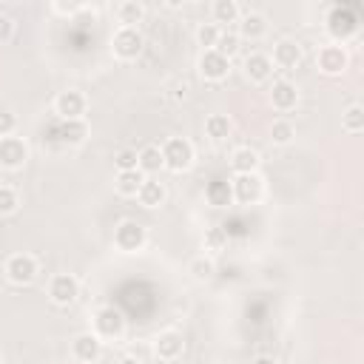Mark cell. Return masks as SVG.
Returning a JSON list of instances; mask_svg holds the SVG:
<instances>
[{"label":"cell","instance_id":"obj_7","mask_svg":"<svg viewBox=\"0 0 364 364\" xmlns=\"http://www.w3.org/2000/svg\"><path fill=\"white\" fill-rule=\"evenodd\" d=\"M28 159V145L20 139V136H0V165L9 168V171H17L23 168Z\"/></svg>","mask_w":364,"mask_h":364},{"label":"cell","instance_id":"obj_31","mask_svg":"<svg viewBox=\"0 0 364 364\" xmlns=\"http://www.w3.org/2000/svg\"><path fill=\"white\" fill-rule=\"evenodd\" d=\"M293 136H296V128H293L287 119H276V122H273V128H270V139H273L276 145H287Z\"/></svg>","mask_w":364,"mask_h":364},{"label":"cell","instance_id":"obj_23","mask_svg":"<svg viewBox=\"0 0 364 364\" xmlns=\"http://www.w3.org/2000/svg\"><path fill=\"white\" fill-rule=\"evenodd\" d=\"M230 168L236 173H256L259 168V154L253 148H236L233 156H230Z\"/></svg>","mask_w":364,"mask_h":364},{"label":"cell","instance_id":"obj_32","mask_svg":"<svg viewBox=\"0 0 364 364\" xmlns=\"http://www.w3.org/2000/svg\"><path fill=\"white\" fill-rule=\"evenodd\" d=\"M17 205H20L17 191H11V188L0 185V216H11V213L17 210Z\"/></svg>","mask_w":364,"mask_h":364},{"label":"cell","instance_id":"obj_21","mask_svg":"<svg viewBox=\"0 0 364 364\" xmlns=\"http://www.w3.org/2000/svg\"><path fill=\"white\" fill-rule=\"evenodd\" d=\"M136 168H139L142 173H156L159 168H165L159 145H145L142 151H136Z\"/></svg>","mask_w":364,"mask_h":364},{"label":"cell","instance_id":"obj_8","mask_svg":"<svg viewBox=\"0 0 364 364\" xmlns=\"http://www.w3.org/2000/svg\"><path fill=\"white\" fill-rule=\"evenodd\" d=\"M114 245H117L119 250H125V253L139 250V247L145 245V228H142L139 222H131V219L119 222L117 230H114Z\"/></svg>","mask_w":364,"mask_h":364},{"label":"cell","instance_id":"obj_5","mask_svg":"<svg viewBox=\"0 0 364 364\" xmlns=\"http://www.w3.org/2000/svg\"><path fill=\"white\" fill-rule=\"evenodd\" d=\"M142 43H145V40H142L139 28H117L114 37H111V48H114V54H117L119 60H134V57H139Z\"/></svg>","mask_w":364,"mask_h":364},{"label":"cell","instance_id":"obj_30","mask_svg":"<svg viewBox=\"0 0 364 364\" xmlns=\"http://www.w3.org/2000/svg\"><path fill=\"white\" fill-rule=\"evenodd\" d=\"M216 51L230 60V57L239 51V34H236V31H222L219 40H216Z\"/></svg>","mask_w":364,"mask_h":364},{"label":"cell","instance_id":"obj_34","mask_svg":"<svg viewBox=\"0 0 364 364\" xmlns=\"http://www.w3.org/2000/svg\"><path fill=\"white\" fill-rule=\"evenodd\" d=\"M17 128V117L11 111H0V136H11Z\"/></svg>","mask_w":364,"mask_h":364},{"label":"cell","instance_id":"obj_26","mask_svg":"<svg viewBox=\"0 0 364 364\" xmlns=\"http://www.w3.org/2000/svg\"><path fill=\"white\" fill-rule=\"evenodd\" d=\"M205 134H208L210 139H225V136L230 134V119H228L225 114H210V117L205 119Z\"/></svg>","mask_w":364,"mask_h":364},{"label":"cell","instance_id":"obj_15","mask_svg":"<svg viewBox=\"0 0 364 364\" xmlns=\"http://www.w3.org/2000/svg\"><path fill=\"white\" fill-rule=\"evenodd\" d=\"M279 68H296L301 63V46L296 40H279L273 46V60Z\"/></svg>","mask_w":364,"mask_h":364},{"label":"cell","instance_id":"obj_39","mask_svg":"<svg viewBox=\"0 0 364 364\" xmlns=\"http://www.w3.org/2000/svg\"><path fill=\"white\" fill-rule=\"evenodd\" d=\"M117 364H142V361H139L136 355H122V358H119Z\"/></svg>","mask_w":364,"mask_h":364},{"label":"cell","instance_id":"obj_33","mask_svg":"<svg viewBox=\"0 0 364 364\" xmlns=\"http://www.w3.org/2000/svg\"><path fill=\"white\" fill-rule=\"evenodd\" d=\"M114 165H117V171H136V151L134 148H122L114 156Z\"/></svg>","mask_w":364,"mask_h":364},{"label":"cell","instance_id":"obj_27","mask_svg":"<svg viewBox=\"0 0 364 364\" xmlns=\"http://www.w3.org/2000/svg\"><path fill=\"white\" fill-rule=\"evenodd\" d=\"M341 125H344V131H350V134H361V131H364V108H361V105H350V108L341 114Z\"/></svg>","mask_w":364,"mask_h":364},{"label":"cell","instance_id":"obj_40","mask_svg":"<svg viewBox=\"0 0 364 364\" xmlns=\"http://www.w3.org/2000/svg\"><path fill=\"white\" fill-rule=\"evenodd\" d=\"M71 364H85V361H77V358H74V361H71Z\"/></svg>","mask_w":364,"mask_h":364},{"label":"cell","instance_id":"obj_37","mask_svg":"<svg viewBox=\"0 0 364 364\" xmlns=\"http://www.w3.org/2000/svg\"><path fill=\"white\" fill-rule=\"evenodd\" d=\"M82 6H77V3H54V11H60V14H74V11H80Z\"/></svg>","mask_w":364,"mask_h":364},{"label":"cell","instance_id":"obj_20","mask_svg":"<svg viewBox=\"0 0 364 364\" xmlns=\"http://www.w3.org/2000/svg\"><path fill=\"white\" fill-rule=\"evenodd\" d=\"M136 199H139L142 208H159V205L165 202V188H162V182H156V179H145L142 188L136 191Z\"/></svg>","mask_w":364,"mask_h":364},{"label":"cell","instance_id":"obj_18","mask_svg":"<svg viewBox=\"0 0 364 364\" xmlns=\"http://www.w3.org/2000/svg\"><path fill=\"white\" fill-rule=\"evenodd\" d=\"M267 34V20L259 14V11H247L239 17V37H247V40H259Z\"/></svg>","mask_w":364,"mask_h":364},{"label":"cell","instance_id":"obj_2","mask_svg":"<svg viewBox=\"0 0 364 364\" xmlns=\"http://www.w3.org/2000/svg\"><path fill=\"white\" fill-rule=\"evenodd\" d=\"M327 31L333 40H347L358 31V17L353 9L347 6H333L330 14H327Z\"/></svg>","mask_w":364,"mask_h":364},{"label":"cell","instance_id":"obj_12","mask_svg":"<svg viewBox=\"0 0 364 364\" xmlns=\"http://www.w3.org/2000/svg\"><path fill=\"white\" fill-rule=\"evenodd\" d=\"M54 108H57V114L63 119H82V114H85V97L80 91H74V88L60 91V97L54 100Z\"/></svg>","mask_w":364,"mask_h":364},{"label":"cell","instance_id":"obj_9","mask_svg":"<svg viewBox=\"0 0 364 364\" xmlns=\"http://www.w3.org/2000/svg\"><path fill=\"white\" fill-rule=\"evenodd\" d=\"M316 65H318L321 74L336 77V74H341V71L347 68V51H344L341 46H336V43L321 46L318 54H316Z\"/></svg>","mask_w":364,"mask_h":364},{"label":"cell","instance_id":"obj_3","mask_svg":"<svg viewBox=\"0 0 364 364\" xmlns=\"http://www.w3.org/2000/svg\"><path fill=\"white\" fill-rule=\"evenodd\" d=\"M262 193H264V185L259 173H236V179L230 182V196L239 205H256Z\"/></svg>","mask_w":364,"mask_h":364},{"label":"cell","instance_id":"obj_6","mask_svg":"<svg viewBox=\"0 0 364 364\" xmlns=\"http://www.w3.org/2000/svg\"><path fill=\"white\" fill-rule=\"evenodd\" d=\"M34 276H37V262H34V256H28V253H14V256H9V262H6V279H9L11 284H28V282H34Z\"/></svg>","mask_w":364,"mask_h":364},{"label":"cell","instance_id":"obj_11","mask_svg":"<svg viewBox=\"0 0 364 364\" xmlns=\"http://www.w3.org/2000/svg\"><path fill=\"white\" fill-rule=\"evenodd\" d=\"M48 296H51L54 304L68 307V304L80 296V282H77L71 273H57V276L51 279V284H48Z\"/></svg>","mask_w":364,"mask_h":364},{"label":"cell","instance_id":"obj_28","mask_svg":"<svg viewBox=\"0 0 364 364\" xmlns=\"http://www.w3.org/2000/svg\"><path fill=\"white\" fill-rule=\"evenodd\" d=\"M188 273H191L196 282H208V279L216 273V264H213V259H208V256H196V259L191 262Z\"/></svg>","mask_w":364,"mask_h":364},{"label":"cell","instance_id":"obj_22","mask_svg":"<svg viewBox=\"0 0 364 364\" xmlns=\"http://www.w3.org/2000/svg\"><path fill=\"white\" fill-rule=\"evenodd\" d=\"M57 134H60V142H65V145H80V142L85 139V134H88V125H85L82 119H63Z\"/></svg>","mask_w":364,"mask_h":364},{"label":"cell","instance_id":"obj_14","mask_svg":"<svg viewBox=\"0 0 364 364\" xmlns=\"http://www.w3.org/2000/svg\"><path fill=\"white\" fill-rule=\"evenodd\" d=\"M154 350H156V355H159L162 361H173V358H179L182 350H185L182 333H176V330H165V333H159Z\"/></svg>","mask_w":364,"mask_h":364},{"label":"cell","instance_id":"obj_19","mask_svg":"<svg viewBox=\"0 0 364 364\" xmlns=\"http://www.w3.org/2000/svg\"><path fill=\"white\" fill-rule=\"evenodd\" d=\"M142 17H145V6L136 3V0H128V3H119L117 6L119 28H136V23H142Z\"/></svg>","mask_w":364,"mask_h":364},{"label":"cell","instance_id":"obj_17","mask_svg":"<svg viewBox=\"0 0 364 364\" xmlns=\"http://www.w3.org/2000/svg\"><path fill=\"white\" fill-rule=\"evenodd\" d=\"M245 74L250 77V82H267L270 77H273V63H270V57L267 54H250L247 60H245Z\"/></svg>","mask_w":364,"mask_h":364},{"label":"cell","instance_id":"obj_16","mask_svg":"<svg viewBox=\"0 0 364 364\" xmlns=\"http://www.w3.org/2000/svg\"><path fill=\"white\" fill-rule=\"evenodd\" d=\"M71 350H74V358H77V361L91 364V361H97V358H100L102 344H100V338H97L94 333H80V336L74 338Z\"/></svg>","mask_w":364,"mask_h":364},{"label":"cell","instance_id":"obj_38","mask_svg":"<svg viewBox=\"0 0 364 364\" xmlns=\"http://www.w3.org/2000/svg\"><path fill=\"white\" fill-rule=\"evenodd\" d=\"M253 364H279L273 355H259V358H253Z\"/></svg>","mask_w":364,"mask_h":364},{"label":"cell","instance_id":"obj_29","mask_svg":"<svg viewBox=\"0 0 364 364\" xmlns=\"http://www.w3.org/2000/svg\"><path fill=\"white\" fill-rule=\"evenodd\" d=\"M219 34H222V28H219L216 23H202V26L196 28V40H199V46H202L205 51H208V48H216Z\"/></svg>","mask_w":364,"mask_h":364},{"label":"cell","instance_id":"obj_1","mask_svg":"<svg viewBox=\"0 0 364 364\" xmlns=\"http://www.w3.org/2000/svg\"><path fill=\"white\" fill-rule=\"evenodd\" d=\"M159 151H162V162L168 171H185L193 162V145L185 136H168Z\"/></svg>","mask_w":364,"mask_h":364},{"label":"cell","instance_id":"obj_35","mask_svg":"<svg viewBox=\"0 0 364 364\" xmlns=\"http://www.w3.org/2000/svg\"><path fill=\"white\" fill-rule=\"evenodd\" d=\"M222 245H225V230H222V228H210L208 236H205V247H213V250H216V247H222Z\"/></svg>","mask_w":364,"mask_h":364},{"label":"cell","instance_id":"obj_10","mask_svg":"<svg viewBox=\"0 0 364 364\" xmlns=\"http://www.w3.org/2000/svg\"><path fill=\"white\" fill-rule=\"evenodd\" d=\"M199 74H202L205 80H210V82H222V80L230 74V60L222 57L216 48H208V51H202V57H199Z\"/></svg>","mask_w":364,"mask_h":364},{"label":"cell","instance_id":"obj_13","mask_svg":"<svg viewBox=\"0 0 364 364\" xmlns=\"http://www.w3.org/2000/svg\"><path fill=\"white\" fill-rule=\"evenodd\" d=\"M270 102L279 111H293L296 102H299V88L290 80H276L273 88H270Z\"/></svg>","mask_w":364,"mask_h":364},{"label":"cell","instance_id":"obj_4","mask_svg":"<svg viewBox=\"0 0 364 364\" xmlns=\"http://www.w3.org/2000/svg\"><path fill=\"white\" fill-rule=\"evenodd\" d=\"M125 330V318L117 307H100L94 313V336L97 338H119Z\"/></svg>","mask_w":364,"mask_h":364},{"label":"cell","instance_id":"obj_24","mask_svg":"<svg viewBox=\"0 0 364 364\" xmlns=\"http://www.w3.org/2000/svg\"><path fill=\"white\" fill-rule=\"evenodd\" d=\"M142 182H145V173L136 168V171H119L114 185H117V191L122 196H136V191L142 188Z\"/></svg>","mask_w":364,"mask_h":364},{"label":"cell","instance_id":"obj_25","mask_svg":"<svg viewBox=\"0 0 364 364\" xmlns=\"http://www.w3.org/2000/svg\"><path fill=\"white\" fill-rule=\"evenodd\" d=\"M210 11H213L216 23H239V17H242V11H239V6L233 0H216Z\"/></svg>","mask_w":364,"mask_h":364},{"label":"cell","instance_id":"obj_36","mask_svg":"<svg viewBox=\"0 0 364 364\" xmlns=\"http://www.w3.org/2000/svg\"><path fill=\"white\" fill-rule=\"evenodd\" d=\"M11 34H14V20L6 17V14H0V43L11 40Z\"/></svg>","mask_w":364,"mask_h":364}]
</instances>
